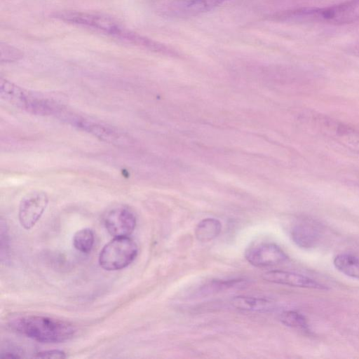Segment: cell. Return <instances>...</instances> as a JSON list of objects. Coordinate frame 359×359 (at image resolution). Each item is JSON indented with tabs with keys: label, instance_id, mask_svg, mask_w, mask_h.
<instances>
[{
	"label": "cell",
	"instance_id": "obj_1",
	"mask_svg": "<svg viewBox=\"0 0 359 359\" xmlns=\"http://www.w3.org/2000/svg\"><path fill=\"white\" fill-rule=\"evenodd\" d=\"M53 16L65 22L89 28L151 50L165 53L170 52L163 44L143 36L103 14L68 11L55 13Z\"/></svg>",
	"mask_w": 359,
	"mask_h": 359
},
{
	"label": "cell",
	"instance_id": "obj_2",
	"mask_svg": "<svg viewBox=\"0 0 359 359\" xmlns=\"http://www.w3.org/2000/svg\"><path fill=\"white\" fill-rule=\"evenodd\" d=\"M273 18L280 22H309L345 25L359 21V0H347L324 8L305 7L276 13Z\"/></svg>",
	"mask_w": 359,
	"mask_h": 359
},
{
	"label": "cell",
	"instance_id": "obj_3",
	"mask_svg": "<svg viewBox=\"0 0 359 359\" xmlns=\"http://www.w3.org/2000/svg\"><path fill=\"white\" fill-rule=\"evenodd\" d=\"M9 325L18 333L41 343L63 342L76 332L74 326L67 321L39 315L16 317Z\"/></svg>",
	"mask_w": 359,
	"mask_h": 359
},
{
	"label": "cell",
	"instance_id": "obj_4",
	"mask_svg": "<svg viewBox=\"0 0 359 359\" xmlns=\"http://www.w3.org/2000/svg\"><path fill=\"white\" fill-rule=\"evenodd\" d=\"M137 253V245L129 236L114 237L100 251L99 264L107 271L120 270L132 263Z\"/></svg>",
	"mask_w": 359,
	"mask_h": 359
},
{
	"label": "cell",
	"instance_id": "obj_5",
	"mask_svg": "<svg viewBox=\"0 0 359 359\" xmlns=\"http://www.w3.org/2000/svg\"><path fill=\"white\" fill-rule=\"evenodd\" d=\"M62 116H65V119H67L74 127L91 134L105 142L116 145H123L130 142L126 134L113 127L84 118L68 114Z\"/></svg>",
	"mask_w": 359,
	"mask_h": 359
},
{
	"label": "cell",
	"instance_id": "obj_6",
	"mask_svg": "<svg viewBox=\"0 0 359 359\" xmlns=\"http://www.w3.org/2000/svg\"><path fill=\"white\" fill-rule=\"evenodd\" d=\"M48 203L46 192L34 191L27 194L20 201L18 218L25 229L32 228L41 218Z\"/></svg>",
	"mask_w": 359,
	"mask_h": 359
},
{
	"label": "cell",
	"instance_id": "obj_7",
	"mask_svg": "<svg viewBox=\"0 0 359 359\" xmlns=\"http://www.w3.org/2000/svg\"><path fill=\"white\" fill-rule=\"evenodd\" d=\"M103 223L108 233L114 238L129 236L135 230L136 217L130 208L118 206L104 214Z\"/></svg>",
	"mask_w": 359,
	"mask_h": 359
},
{
	"label": "cell",
	"instance_id": "obj_8",
	"mask_svg": "<svg viewBox=\"0 0 359 359\" xmlns=\"http://www.w3.org/2000/svg\"><path fill=\"white\" fill-rule=\"evenodd\" d=\"M246 260L256 267H269L278 265L288 259L287 255L276 244L264 243L248 249L245 253Z\"/></svg>",
	"mask_w": 359,
	"mask_h": 359
},
{
	"label": "cell",
	"instance_id": "obj_9",
	"mask_svg": "<svg viewBox=\"0 0 359 359\" xmlns=\"http://www.w3.org/2000/svg\"><path fill=\"white\" fill-rule=\"evenodd\" d=\"M262 278L269 283L317 290H327L326 285L313 280L309 277L297 273L282 271L271 270L264 273Z\"/></svg>",
	"mask_w": 359,
	"mask_h": 359
},
{
	"label": "cell",
	"instance_id": "obj_10",
	"mask_svg": "<svg viewBox=\"0 0 359 359\" xmlns=\"http://www.w3.org/2000/svg\"><path fill=\"white\" fill-rule=\"evenodd\" d=\"M229 0H171L167 12L178 17L195 16L208 12Z\"/></svg>",
	"mask_w": 359,
	"mask_h": 359
},
{
	"label": "cell",
	"instance_id": "obj_11",
	"mask_svg": "<svg viewBox=\"0 0 359 359\" xmlns=\"http://www.w3.org/2000/svg\"><path fill=\"white\" fill-rule=\"evenodd\" d=\"M322 127L336 141L359 155V131L331 119H320Z\"/></svg>",
	"mask_w": 359,
	"mask_h": 359
},
{
	"label": "cell",
	"instance_id": "obj_12",
	"mask_svg": "<svg viewBox=\"0 0 359 359\" xmlns=\"http://www.w3.org/2000/svg\"><path fill=\"white\" fill-rule=\"evenodd\" d=\"M320 236L319 226L312 219H304L291 230L293 242L304 249L314 248L319 242Z\"/></svg>",
	"mask_w": 359,
	"mask_h": 359
},
{
	"label": "cell",
	"instance_id": "obj_13",
	"mask_svg": "<svg viewBox=\"0 0 359 359\" xmlns=\"http://www.w3.org/2000/svg\"><path fill=\"white\" fill-rule=\"evenodd\" d=\"M231 304L237 309L246 311L269 313L275 310V303L259 297L239 295L231 299Z\"/></svg>",
	"mask_w": 359,
	"mask_h": 359
},
{
	"label": "cell",
	"instance_id": "obj_14",
	"mask_svg": "<svg viewBox=\"0 0 359 359\" xmlns=\"http://www.w3.org/2000/svg\"><path fill=\"white\" fill-rule=\"evenodd\" d=\"M222 231V224L215 218L208 217L200 221L195 228V236L200 242H209L217 238Z\"/></svg>",
	"mask_w": 359,
	"mask_h": 359
},
{
	"label": "cell",
	"instance_id": "obj_15",
	"mask_svg": "<svg viewBox=\"0 0 359 359\" xmlns=\"http://www.w3.org/2000/svg\"><path fill=\"white\" fill-rule=\"evenodd\" d=\"M335 268L341 273L359 279V257L351 253H340L333 260Z\"/></svg>",
	"mask_w": 359,
	"mask_h": 359
},
{
	"label": "cell",
	"instance_id": "obj_16",
	"mask_svg": "<svg viewBox=\"0 0 359 359\" xmlns=\"http://www.w3.org/2000/svg\"><path fill=\"white\" fill-rule=\"evenodd\" d=\"M94 233L92 229L84 228L77 231L73 237V245L79 252H90L94 245Z\"/></svg>",
	"mask_w": 359,
	"mask_h": 359
},
{
	"label": "cell",
	"instance_id": "obj_17",
	"mask_svg": "<svg viewBox=\"0 0 359 359\" xmlns=\"http://www.w3.org/2000/svg\"><path fill=\"white\" fill-rule=\"evenodd\" d=\"M280 322L290 327L302 330L304 331L309 330L305 317L295 311H285L280 315Z\"/></svg>",
	"mask_w": 359,
	"mask_h": 359
},
{
	"label": "cell",
	"instance_id": "obj_18",
	"mask_svg": "<svg viewBox=\"0 0 359 359\" xmlns=\"http://www.w3.org/2000/svg\"><path fill=\"white\" fill-rule=\"evenodd\" d=\"M22 57V53L9 45L1 43V62H11Z\"/></svg>",
	"mask_w": 359,
	"mask_h": 359
},
{
	"label": "cell",
	"instance_id": "obj_19",
	"mask_svg": "<svg viewBox=\"0 0 359 359\" xmlns=\"http://www.w3.org/2000/svg\"><path fill=\"white\" fill-rule=\"evenodd\" d=\"M34 357L40 358H67V355L63 351L53 349L36 353Z\"/></svg>",
	"mask_w": 359,
	"mask_h": 359
},
{
	"label": "cell",
	"instance_id": "obj_20",
	"mask_svg": "<svg viewBox=\"0 0 359 359\" xmlns=\"http://www.w3.org/2000/svg\"><path fill=\"white\" fill-rule=\"evenodd\" d=\"M8 236L6 229V224L1 219V255L6 254L8 249Z\"/></svg>",
	"mask_w": 359,
	"mask_h": 359
},
{
	"label": "cell",
	"instance_id": "obj_21",
	"mask_svg": "<svg viewBox=\"0 0 359 359\" xmlns=\"http://www.w3.org/2000/svg\"><path fill=\"white\" fill-rule=\"evenodd\" d=\"M1 358H20L21 356L15 352L13 351H5L1 352L0 355Z\"/></svg>",
	"mask_w": 359,
	"mask_h": 359
}]
</instances>
